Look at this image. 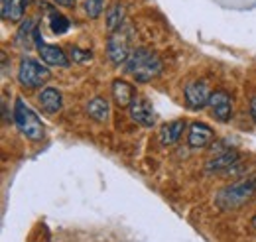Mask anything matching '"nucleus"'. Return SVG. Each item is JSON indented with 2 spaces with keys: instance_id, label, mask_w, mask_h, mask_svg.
Listing matches in <instances>:
<instances>
[{
  "instance_id": "17",
  "label": "nucleus",
  "mask_w": 256,
  "mask_h": 242,
  "mask_svg": "<svg viewBox=\"0 0 256 242\" xmlns=\"http://www.w3.org/2000/svg\"><path fill=\"white\" fill-rule=\"evenodd\" d=\"M87 114L96 122H104L110 114V104L106 98L102 96H95L87 102Z\"/></svg>"
},
{
  "instance_id": "9",
  "label": "nucleus",
  "mask_w": 256,
  "mask_h": 242,
  "mask_svg": "<svg viewBox=\"0 0 256 242\" xmlns=\"http://www.w3.org/2000/svg\"><path fill=\"white\" fill-rule=\"evenodd\" d=\"M209 108L219 122H228L232 118V98L226 91H215L211 94Z\"/></svg>"
},
{
  "instance_id": "19",
  "label": "nucleus",
  "mask_w": 256,
  "mask_h": 242,
  "mask_svg": "<svg viewBox=\"0 0 256 242\" xmlns=\"http://www.w3.org/2000/svg\"><path fill=\"white\" fill-rule=\"evenodd\" d=\"M28 0H12L10 4V22H18L22 20V14H24V6H26Z\"/></svg>"
},
{
  "instance_id": "12",
  "label": "nucleus",
  "mask_w": 256,
  "mask_h": 242,
  "mask_svg": "<svg viewBox=\"0 0 256 242\" xmlns=\"http://www.w3.org/2000/svg\"><path fill=\"white\" fill-rule=\"evenodd\" d=\"M110 91H112L114 102H116L118 106H122V108H128V106L132 104V100L136 98V89H134L130 83L122 81V79H114Z\"/></svg>"
},
{
  "instance_id": "4",
  "label": "nucleus",
  "mask_w": 256,
  "mask_h": 242,
  "mask_svg": "<svg viewBox=\"0 0 256 242\" xmlns=\"http://www.w3.org/2000/svg\"><path fill=\"white\" fill-rule=\"evenodd\" d=\"M14 122L18 126V130L32 142H40L46 136V128H44L42 120L36 116V112L22 98H18L14 104Z\"/></svg>"
},
{
  "instance_id": "5",
  "label": "nucleus",
  "mask_w": 256,
  "mask_h": 242,
  "mask_svg": "<svg viewBox=\"0 0 256 242\" xmlns=\"http://www.w3.org/2000/svg\"><path fill=\"white\" fill-rule=\"evenodd\" d=\"M52 77V71L42 65L38 60L32 58H24L20 61V69H18V83L24 89H38L42 87L48 79Z\"/></svg>"
},
{
  "instance_id": "14",
  "label": "nucleus",
  "mask_w": 256,
  "mask_h": 242,
  "mask_svg": "<svg viewBox=\"0 0 256 242\" xmlns=\"http://www.w3.org/2000/svg\"><path fill=\"white\" fill-rule=\"evenodd\" d=\"M238 158H240V154L236 150L221 152L219 156H215V158H211L207 162V172H223V170H228L234 164H238Z\"/></svg>"
},
{
  "instance_id": "22",
  "label": "nucleus",
  "mask_w": 256,
  "mask_h": 242,
  "mask_svg": "<svg viewBox=\"0 0 256 242\" xmlns=\"http://www.w3.org/2000/svg\"><path fill=\"white\" fill-rule=\"evenodd\" d=\"M10 4H12V0H2V18L4 20H8L10 18Z\"/></svg>"
},
{
  "instance_id": "23",
  "label": "nucleus",
  "mask_w": 256,
  "mask_h": 242,
  "mask_svg": "<svg viewBox=\"0 0 256 242\" xmlns=\"http://www.w3.org/2000/svg\"><path fill=\"white\" fill-rule=\"evenodd\" d=\"M250 116H252V120L256 122V96L250 100Z\"/></svg>"
},
{
  "instance_id": "8",
  "label": "nucleus",
  "mask_w": 256,
  "mask_h": 242,
  "mask_svg": "<svg viewBox=\"0 0 256 242\" xmlns=\"http://www.w3.org/2000/svg\"><path fill=\"white\" fill-rule=\"evenodd\" d=\"M128 114H130L132 120L138 122L144 128H152L156 124V114H154V110H152V106H150V102L146 98L136 96L132 100V104L128 106Z\"/></svg>"
},
{
  "instance_id": "10",
  "label": "nucleus",
  "mask_w": 256,
  "mask_h": 242,
  "mask_svg": "<svg viewBox=\"0 0 256 242\" xmlns=\"http://www.w3.org/2000/svg\"><path fill=\"white\" fill-rule=\"evenodd\" d=\"M213 128L205 122H193L190 126V132H188V144L193 150H199V148H205L213 142Z\"/></svg>"
},
{
  "instance_id": "24",
  "label": "nucleus",
  "mask_w": 256,
  "mask_h": 242,
  "mask_svg": "<svg viewBox=\"0 0 256 242\" xmlns=\"http://www.w3.org/2000/svg\"><path fill=\"white\" fill-rule=\"evenodd\" d=\"M56 2H58V4H62V6H69L73 0H56Z\"/></svg>"
},
{
  "instance_id": "1",
  "label": "nucleus",
  "mask_w": 256,
  "mask_h": 242,
  "mask_svg": "<svg viewBox=\"0 0 256 242\" xmlns=\"http://www.w3.org/2000/svg\"><path fill=\"white\" fill-rule=\"evenodd\" d=\"M162 69H164V63L160 56L148 48H136L124 63V71L138 83H148L156 79L162 73Z\"/></svg>"
},
{
  "instance_id": "15",
  "label": "nucleus",
  "mask_w": 256,
  "mask_h": 242,
  "mask_svg": "<svg viewBox=\"0 0 256 242\" xmlns=\"http://www.w3.org/2000/svg\"><path fill=\"white\" fill-rule=\"evenodd\" d=\"M184 130H186V120H174V122H170V124H166V126H162L160 142L164 146L176 144V142L182 138Z\"/></svg>"
},
{
  "instance_id": "16",
  "label": "nucleus",
  "mask_w": 256,
  "mask_h": 242,
  "mask_svg": "<svg viewBox=\"0 0 256 242\" xmlns=\"http://www.w3.org/2000/svg\"><path fill=\"white\" fill-rule=\"evenodd\" d=\"M36 32H38V26L32 18L22 20L20 28L16 32V44L20 48H32V44H36Z\"/></svg>"
},
{
  "instance_id": "3",
  "label": "nucleus",
  "mask_w": 256,
  "mask_h": 242,
  "mask_svg": "<svg viewBox=\"0 0 256 242\" xmlns=\"http://www.w3.org/2000/svg\"><path fill=\"white\" fill-rule=\"evenodd\" d=\"M132 38H134V30H132L130 24H124L120 30H116L114 34L108 36V40H106V56L114 65H124L128 58L132 56V52L136 50Z\"/></svg>"
},
{
  "instance_id": "21",
  "label": "nucleus",
  "mask_w": 256,
  "mask_h": 242,
  "mask_svg": "<svg viewBox=\"0 0 256 242\" xmlns=\"http://www.w3.org/2000/svg\"><path fill=\"white\" fill-rule=\"evenodd\" d=\"M71 58L73 61H77V63H85V61H91V52H87V50H79V48H71Z\"/></svg>"
},
{
  "instance_id": "7",
  "label": "nucleus",
  "mask_w": 256,
  "mask_h": 242,
  "mask_svg": "<svg viewBox=\"0 0 256 242\" xmlns=\"http://www.w3.org/2000/svg\"><path fill=\"white\" fill-rule=\"evenodd\" d=\"M36 48H38L40 58H42L44 63H48L52 67H69L67 54H64V50L60 46H50V44L42 42L40 32H36Z\"/></svg>"
},
{
  "instance_id": "13",
  "label": "nucleus",
  "mask_w": 256,
  "mask_h": 242,
  "mask_svg": "<svg viewBox=\"0 0 256 242\" xmlns=\"http://www.w3.org/2000/svg\"><path fill=\"white\" fill-rule=\"evenodd\" d=\"M124 20H126V6L122 2H112L106 8V30H108V34L120 30L126 24Z\"/></svg>"
},
{
  "instance_id": "20",
  "label": "nucleus",
  "mask_w": 256,
  "mask_h": 242,
  "mask_svg": "<svg viewBox=\"0 0 256 242\" xmlns=\"http://www.w3.org/2000/svg\"><path fill=\"white\" fill-rule=\"evenodd\" d=\"M102 10H104V0H87L85 2V12L89 14V18H98Z\"/></svg>"
},
{
  "instance_id": "18",
  "label": "nucleus",
  "mask_w": 256,
  "mask_h": 242,
  "mask_svg": "<svg viewBox=\"0 0 256 242\" xmlns=\"http://www.w3.org/2000/svg\"><path fill=\"white\" fill-rule=\"evenodd\" d=\"M50 28L56 36H62L69 30V20L65 18L62 12L58 10H50Z\"/></svg>"
},
{
  "instance_id": "25",
  "label": "nucleus",
  "mask_w": 256,
  "mask_h": 242,
  "mask_svg": "<svg viewBox=\"0 0 256 242\" xmlns=\"http://www.w3.org/2000/svg\"><path fill=\"white\" fill-rule=\"evenodd\" d=\"M250 224L254 226V230H256V214H254V216H252V220H250Z\"/></svg>"
},
{
  "instance_id": "2",
  "label": "nucleus",
  "mask_w": 256,
  "mask_h": 242,
  "mask_svg": "<svg viewBox=\"0 0 256 242\" xmlns=\"http://www.w3.org/2000/svg\"><path fill=\"white\" fill-rule=\"evenodd\" d=\"M252 195H256V178L240 180V182H234L223 187L217 193L215 203L221 211H234V209L242 207L246 201H250Z\"/></svg>"
},
{
  "instance_id": "6",
  "label": "nucleus",
  "mask_w": 256,
  "mask_h": 242,
  "mask_svg": "<svg viewBox=\"0 0 256 242\" xmlns=\"http://www.w3.org/2000/svg\"><path fill=\"white\" fill-rule=\"evenodd\" d=\"M184 94H186V104H188V108H192V110H201V108L209 106V100H211L213 91H211L209 83H205V81H192L190 85H186Z\"/></svg>"
},
{
  "instance_id": "11",
  "label": "nucleus",
  "mask_w": 256,
  "mask_h": 242,
  "mask_svg": "<svg viewBox=\"0 0 256 242\" xmlns=\"http://www.w3.org/2000/svg\"><path fill=\"white\" fill-rule=\"evenodd\" d=\"M38 102H40L42 110H44V112H48V114H56V112H60V110H62V106H64L62 92L58 91V89H54V87H46L44 91L40 92Z\"/></svg>"
}]
</instances>
